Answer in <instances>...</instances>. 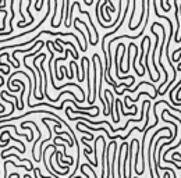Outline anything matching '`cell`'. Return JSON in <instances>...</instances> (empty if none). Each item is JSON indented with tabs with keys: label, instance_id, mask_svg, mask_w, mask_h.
Masks as SVG:
<instances>
[{
	"label": "cell",
	"instance_id": "cell-1",
	"mask_svg": "<svg viewBox=\"0 0 181 178\" xmlns=\"http://www.w3.org/2000/svg\"><path fill=\"white\" fill-rule=\"evenodd\" d=\"M17 176H20V174L18 173H11L10 174V177H17Z\"/></svg>",
	"mask_w": 181,
	"mask_h": 178
}]
</instances>
